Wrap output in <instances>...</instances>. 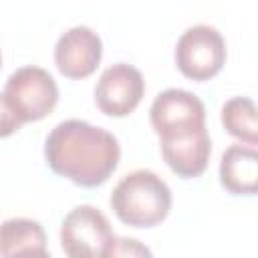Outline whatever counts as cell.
<instances>
[{"label":"cell","mask_w":258,"mask_h":258,"mask_svg":"<svg viewBox=\"0 0 258 258\" xmlns=\"http://www.w3.org/2000/svg\"><path fill=\"white\" fill-rule=\"evenodd\" d=\"M121 147L117 137L81 119L60 121L44 141L46 165L81 187H97L117 169Z\"/></svg>","instance_id":"cell-1"},{"label":"cell","mask_w":258,"mask_h":258,"mask_svg":"<svg viewBox=\"0 0 258 258\" xmlns=\"http://www.w3.org/2000/svg\"><path fill=\"white\" fill-rule=\"evenodd\" d=\"M109 202L125 226L153 228L161 224L171 210V189L157 173L135 169L121 177Z\"/></svg>","instance_id":"cell-2"},{"label":"cell","mask_w":258,"mask_h":258,"mask_svg":"<svg viewBox=\"0 0 258 258\" xmlns=\"http://www.w3.org/2000/svg\"><path fill=\"white\" fill-rule=\"evenodd\" d=\"M115 240L107 216L89 204L73 208L60 224V248L71 258H109Z\"/></svg>","instance_id":"cell-3"},{"label":"cell","mask_w":258,"mask_h":258,"mask_svg":"<svg viewBox=\"0 0 258 258\" xmlns=\"http://www.w3.org/2000/svg\"><path fill=\"white\" fill-rule=\"evenodd\" d=\"M4 97L22 123L40 121L54 109L58 101V87L48 71L28 64L16 69L8 77Z\"/></svg>","instance_id":"cell-4"},{"label":"cell","mask_w":258,"mask_h":258,"mask_svg":"<svg viewBox=\"0 0 258 258\" xmlns=\"http://www.w3.org/2000/svg\"><path fill=\"white\" fill-rule=\"evenodd\" d=\"M173 56L183 77L208 81L216 77L226 62V42L214 26L196 24L179 36Z\"/></svg>","instance_id":"cell-5"},{"label":"cell","mask_w":258,"mask_h":258,"mask_svg":"<svg viewBox=\"0 0 258 258\" xmlns=\"http://www.w3.org/2000/svg\"><path fill=\"white\" fill-rule=\"evenodd\" d=\"M143 93L141 71L127 62H115L101 73L95 85V105L109 117H127L137 109Z\"/></svg>","instance_id":"cell-6"},{"label":"cell","mask_w":258,"mask_h":258,"mask_svg":"<svg viewBox=\"0 0 258 258\" xmlns=\"http://www.w3.org/2000/svg\"><path fill=\"white\" fill-rule=\"evenodd\" d=\"M151 127L159 137L206 125V107L198 95L185 89L161 91L149 109Z\"/></svg>","instance_id":"cell-7"},{"label":"cell","mask_w":258,"mask_h":258,"mask_svg":"<svg viewBox=\"0 0 258 258\" xmlns=\"http://www.w3.org/2000/svg\"><path fill=\"white\" fill-rule=\"evenodd\" d=\"M103 56V42L89 26H73L54 44V64L67 79H85L95 73Z\"/></svg>","instance_id":"cell-8"},{"label":"cell","mask_w":258,"mask_h":258,"mask_svg":"<svg viewBox=\"0 0 258 258\" xmlns=\"http://www.w3.org/2000/svg\"><path fill=\"white\" fill-rule=\"evenodd\" d=\"M159 145L163 161L179 177L189 179L206 171L212 153V141L206 125L159 137Z\"/></svg>","instance_id":"cell-9"},{"label":"cell","mask_w":258,"mask_h":258,"mask_svg":"<svg viewBox=\"0 0 258 258\" xmlns=\"http://www.w3.org/2000/svg\"><path fill=\"white\" fill-rule=\"evenodd\" d=\"M220 181L234 196H254L258 191V151L254 145L234 143L220 159Z\"/></svg>","instance_id":"cell-10"},{"label":"cell","mask_w":258,"mask_h":258,"mask_svg":"<svg viewBox=\"0 0 258 258\" xmlns=\"http://www.w3.org/2000/svg\"><path fill=\"white\" fill-rule=\"evenodd\" d=\"M46 234L36 220L10 218L0 224V256H46Z\"/></svg>","instance_id":"cell-11"},{"label":"cell","mask_w":258,"mask_h":258,"mask_svg":"<svg viewBox=\"0 0 258 258\" xmlns=\"http://www.w3.org/2000/svg\"><path fill=\"white\" fill-rule=\"evenodd\" d=\"M222 125L226 131L246 145L258 143L256 105L248 97H232L222 107Z\"/></svg>","instance_id":"cell-12"},{"label":"cell","mask_w":258,"mask_h":258,"mask_svg":"<svg viewBox=\"0 0 258 258\" xmlns=\"http://www.w3.org/2000/svg\"><path fill=\"white\" fill-rule=\"evenodd\" d=\"M20 125H22V121L10 107L4 93H0V137H8V135L16 133L20 129Z\"/></svg>","instance_id":"cell-13"},{"label":"cell","mask_w":258,"mask_h":258,"mask_svg":"<svg viewBox=\"0 0 258 258\" xmlns=\"http://www.w3.org/2000/svg\"><path fill=\"white\" fill-rule=\"evenodd\" d=\"M125 254H151L145 246H141L137 240H115V248H113V256H125Z\"/></svg>","instance_id":"cell-14"},{"label":"cell","mask_w":258,"mask_h":258,"mask_svg":"<svg viewBox=\"0 0 258 258\" xmlns=\"http://www.w3.org/2000/svg\"><path fill=\"white\" fill-rule=\"evenodd\" d=\"M0 67H2V52H0Z\"/></svg>","instance_id":"cell-15"}]
</instances>
